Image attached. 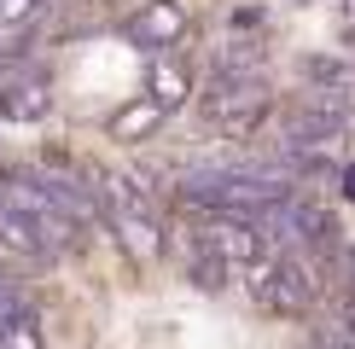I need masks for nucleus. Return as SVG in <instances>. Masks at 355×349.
Returning a JSON list of instances; mask_svg holds the SVG:
<instances>
[{"label": "nucleus", "mask_w": 355, "mask_h": 349, "mask_svg": "<svg viewBox=\"0 0 355 349\" xmlns=\"http://www.w3.org/2000/svg\"><path fill=\"white\" fill-rule=\"evenodd\" d=\"M198 105L216 134H245L268 111V82H262V70H216Z\"/></svg>", "instance_id": "nucleus-1"}, {"label": "nucleus", "mask_w": 355, "mask_h": 349, "mask_svg": "<svg viewBox=\"0 0 355 349\" xmlns=\"http://www.w3.org/2000/svg\"><path fill=\"white\" fill-rule=\"evenodd\" d=\"M105 222H111V239L123 244V256H135V262H157L169 251V227L157 210H116Z\"/></svg>", "instance_id": "nucleus-2"}, {"label": "nucleus", "mask_w": 355, "mask_h": 349, "mask_svg": "<svg viewBox=\"0 0 355 349\" xmlns=\"http://www.w3.org/2000/svg\"><path fill=\"white\" fill-rule=\"evenodd\" d=\"M181 35H187V12L169 6V0H157V6H146V12L128 18V41L146 47V53H164V47H175Z\"/></svg>", "instance_id": "nucleus-3"}, {"label": "nucleus", "mask_w": 355, "mask_h": 349, "mask_svg": "<svg viewBox=\"0 0 355 349\" xmlns=\"http://www.w3.org/2000/svg\"><path fill=\"white\" fill-rule=\"evenodd\" d=\"M164 116H169V111L157 105L152 93H146V99H135V105H123V111L111 116V140H123V145H140V140H152L157 128H164Z\"/></svg>", "instance_id": "nucleus-4"}, {"label": "nucleus", "mask_w": 355, "mask_h": 349, "mask_svg": "<svg viewBox=\"0 0 355 349\" xmlns=\"http://www.w3.org/2000/svg\"><path fill=\"white\" fill-rule=\"evenodd\" d=\"M146 93H152L164 111H181L187 99H192V70L175 64V58H157V64L146 70Z\"/></svg>", "instance_id": "nucleus-5"}, {"label": "nucleus", "mask_w": 355, "mask_h": 349, "mask_svg": "<svg viewBox=\"0 0 355 349\" xmlns=\"http://www.w3.org/2000/svg\"><path fill=\"white\" fill-rule=\"evenodd\" d=\"M41 6H47V0H0V53H6V58L35 35Z\"/></svg>", "instance_id": "nucleus-6"}, {"label": "nucleus", "mask_w": 355, "mask_h": 349, "mask_svg": "<svg viewBox=\"0 0 355 349\" xmlns=\"http://www.w3.org/2000/svg\"><path fill=\"white\" fill-rule=\"evenodd\" d=\"M0 70H6V53H0Z\"/></svg>", "instance_id": "nucleus-7"}]
</instances>
